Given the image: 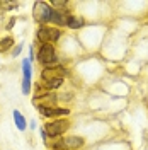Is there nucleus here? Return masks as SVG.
Segmentation results:
<instances>
[{"mask_svg":"<svg viewBox=\"0 0 148 150\" xmlns=\"http://www.w3.org/2000/svg\"><path fill=\"white\" fill-rule=\"evenodd\" d=\"M14 26H16V17H10V19H9V22H7V26H5V28H7V29L10 31V29L14 28Z\"/></svg>","mask_w":148,"mask_h":150,"instance_id":"nucleus-17","label":"nucleus"},{"mask_svg":"<svg viewBox=\"0 0 148 150\" xmlns=\"http://www.w3.org/2000/svg\"><path fill=\"white\" fill-rule=\"evenodd\" d=\"M10 48H14V38L12 36H5L0 39V53L9 51Z\"/></svg>","mask_w":148,"mask_h":150,"instance_id":"nucleus-13","label":"nucleus"},{"mask_svg":"<svg viewBox=\"0 0 148 150\" xmlns=\"http://www.w3.org/2000/svg\"><path fill=\"white\" fill-rule=\"evenodd\" d=\"M19 7V2H0V9H7V10H14Z\"/></svg>","mask_w":148,"mask_h":150,"instance_id":"nucleus-14","label":"nucleus"},{"mask_svg":"<svg viewBox=\"0 0 148 150\" xmlns=\"http://www.w3.org/2000/svg\"><path fill=\"white\" fill-rule=\"evenodd\" d=\"M37 111L44 118H61V116H70L68 108H58V106H37Z\"/></svg>","mask_w":148,"mask_h":150,"instance_id":"nucleus-5","label":"nucleus"},{"mask_svg":"<svg viewBox=\"0 0 148 150\" xmlns=\"http://www.w3.org/2000/svg\"><path fill=\"white\" fill-rule=\"evenodd\" d=\"M65 74H66V70H65V68H61L60 65L46 67V68H43V72H41V79H43V80L58 79V77H65Z\"/></svg>","mask_w":148,"mask_h":150,"instance_id":"nucleus-7","label":"nucleus"},{"mask_svg":"<svg viewBox=\"0 0 148 150\" xmlns=\"http://www.w3.org/2000/svg\"><path fill=\"white\" fill-rule=\"evenodd\" d=\"M36 60L41 65H44V68L46 67H56V63H58V51H56V48L53 45L43 43L37 48Z\"/></svg>","mask_w":148,"mask_h":150,"instance_id":"nucleus-1","label":"nucleus"},{"mask_svg":"<svg viewBox=\"0 0 148 150\" xmlns=\"http://www.w3.org/2000/svg\"><path fill=\"white\" fill-rule=\"evenodd\" d=\"M43 128H44V131H46L48 138L56 140V138H61L63 133L70 128V121L65 120V118H58V120H55V121H48Z\"/></svg>","mask_w":148,"mask_h":150,"instance_id":"nucleus-2","label":"nucleus"},{"mask_svg":"<svg viewBox=\"0 0 148 150\" xmlns=\"http://www.w3.org/2000/svg\"><path fill=\"white\" fill-rule=\"evenodd\" d=\"M51 5L48 2H34L32 7V19L36 21L39 26H46L49 24V17H51Z\"/></svg>","mask_w":148,"mask_h":150,"instance_id":"nucleus-4","label":"nucleus"},{"mask_svg":"<svg viewBox=\"0 0 148 150\" xmlns=\"http://www.w3.org/2000/svg\"><path fill=\"white\" fill-rule=\"evenodd\" d=\"M39 135H41V140L44 142V143H48V135H46V131H44V128L39 130Z\"/></svg>","mask_w":148,"mask_h":150,"instance_id":"nucleus-16","label":"nucleus"},{"mask_svg":"<svg viewBox=\"0 0 148 150\" xmlns=\"http://www.w3.org/2000/svg\"><path fill=\"white\" fill-rule=\"evenodd\" d=\"M29 50H31V53H29V60L32 62V60L36 58V53H34V46H31V48H29Z\"/></svg>","mask_w":148,"mask_h":150,"instance_id":"nucleus-18","label":"nucleus"},{"mask_svg":"<svg viewBox=\"0 0 148 150\" xmlns=\"http://www.w3.org/2000/svg\"><path fill=\"white\" fill-rule=\"evenodd\" d=\"M14 123H16V126H17L19 131H26L27 130V121H26V118H24V114L17 109H14Z\"/></svg>","mask_w":148,"mask_h":150,"instance_id":"nucleus-11","label":"nucleus"},{"mask_svg":"<svg viewBox=\"0 0 148 150\" xmlns=\"http://www.w3.org/2000/svg\"><path fill=\"white\" fill-rule=\"evenodd\" d=\"M22 80L32 82V65H31V60L29 58H24L22 60Z\"/></svg>","mask_w":148,"mask_h":150,"instance_id":"nucleus-10","label":"nucleus"},{"mask_svg":"<svg viewBox=\"0 0 148 150\" xmlns=\"http://www.w3.org/2000/svg\"><path fill=\"white\" fill-rule=\"evenodd\" d=\"M32 103L36 104V108L37 106H56L58 96L53 92H44V94H41V96H37V97H34Z\"/></svg>","mask_w":148,"mask_h":150,"instance_id":"nucleus-6","label":"nucleus"},{"mask_svg":"<svg viewBox=\"0 0 148 150\" xmlns=\"http://www.w3.org/2000/svg\"><path fill=\"white\" fill-rule=\"evenodd\" d=\"M61 34H63L61 29L55 28V26H39L36 31V39L39 41V45H43V43L53 45L61 38Z\"/></svg>","mask_w":148,"mask_h":150,"instance_id":"nucleus-3","label":"nucleus"},{"mask_svg":"<svg viewBox=\"0 0 148 150\" xmlns=\"http://www.w3.org/2000/svg\"><path fill=\"white\" fill-rule=\"evenodd\" d=\"M0 17H2V9H0Z\"/></svg>","mask_w":148,"mask_h":150,"instance_id":"nucleus-19","label":"nucleus"},{"mask_svg":"<svg viewBox=\"0 0 148 150\" xmlns=\"http://www.w3.org/2000/svg\"><path fill=\"white\" fill-rule=\"evenodd\" d=\"M82 26H85V21L82 17H77V16H68V21H66V28L68 29H80Z\"/></svg>","mask_w":148,"mask_h":150,"instance_id":"nucleus-12","label":"nucleus"},{"mask_svg":"<svg viewBox=\"0 0 148 150\" xmlns=\"http://www.w3.org/2000/svg\"><path fill=\"white\" fill-rule=\"evenodd\" d=\"M22 48H24V43H19V45H16V46L12 48V53H10V55L14 56V58H16V56H19V55H20V51H22Z\"/></svg>","mask_w":148,"mask_h":150,"instance_id":"nucleus-15","label":"nucleus"},{"mask_svg":"<svg viewBox=\"0 0 148 150\" xmlns=\"http://www.w3.org/2000/svg\"><path fill=\"white\" fill-rule=\"evenodd\" d=\"M63 82H65V79H63V77H58V79L41 80V82H39V85H41L46 92H51V91H55V89H58V87H61V85H63Z\"/></svg>","mask_w":148,"mask_h":150,"instance_id":"nucleus-9","label":"nucleus"},{"mask_svg":"<svg viewBox=\"0 0 148 150\" xmlns=\"http://www.w3.org/2000/svg\"><path fill=\"white\" fill-rule=\"evenodd\" d=\"M68 12H58L53 10L51 12V17H49V24H55V28H66V21H68Z\"/></svg>","mask_w":148,"mask_h":150,"instance_id":"nucleus-8","label":"nucleus"}]
</instances>
